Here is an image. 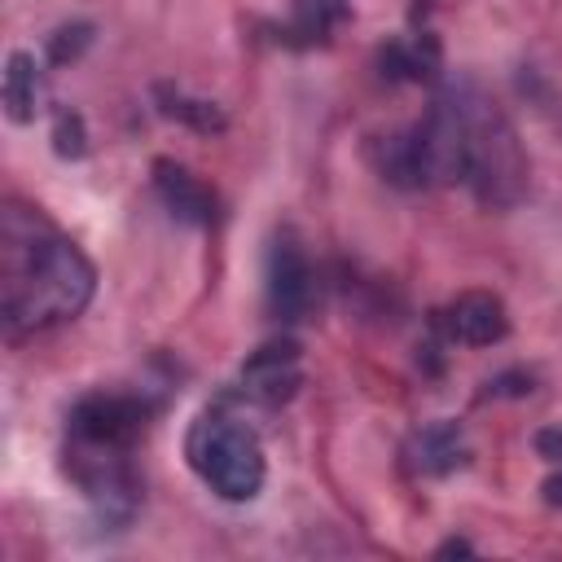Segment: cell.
<instances>
[{
    "label": "cell",
    "mask_w": 562,
    "mask_h": 562,
    "mask_svg": "<svg viewBox=\"0 0 562 562\" xmlns=\"http://www.w3.org/2000/svg\"><path fill=\"white\" fill-rule=\"evenodd\" d=\"M97 268L40 211L9 202L0 211V316L4 334H40L88 307Z\"/></svg>",
    "instance_id": "6da1fadb"
},
{
    "label": "cell",
    "mask_w": 562,
    "mask_h": 562,
    "mask_svg": "<svg viewBox=\"0 0 562 562\" xmlns=\"http://www.w3.org/2000/svg\"><path fill=\"white\" fill-rule=\"evenodd\" d=\"M461 123V184L487 211H509L527 193V154L509 114L474 83H452Z\"/></svg>",
    "instance_id": "7a4b0ae2"
},
{
    "label": "cell",
    "mask_w": 562,
    "mask_h": 562,
    "mask_svg": "<svg viewBox=\"0 0 562 562\" xmlns=\"http://www.w3.org/2000/svg\"><path fill=\"white\" fill-rule=\"evenodd\" d=\"M184 457L189 470L224 501H255L268 474L259 435L224 404L198 413V422L184 435Z\"/></svg>",
    "instance_id": "3957f363"
},
{
    "label": "cell",
    "mask_w": 562,
    "mask_h": 562,
    "mask_svg": "<svg viewBox=\"0 0 562 562\" xmlns=\"http://www.w3.org/2000/svg\"><path fill=\"white\" fill-rule=\"evenodd\" d=\"M136 448L123 443H97V439H75L66 435V474L70 483L88 496L97 518L105 522H127L140 505V474L132 461Z\"/></svg>",
    "instance_id": "277c9868"
},
{
    "label": "cell",
    "mask_w": 562,
    "mask_h": 562,
    "mask_svg": "<svg viewBox=\"0 0 562 562\" xmlns=\"http://www.w3.org/2000/svg\"><path fill=\"white\" fill-rule=\"evenodd\" d=\"M145 426H149V404L127 391H92L66 417V435L97 439V443H123V448H136Z\"/></svg>",
    "instance_id": "5b68a950"
},
{
    "label": "cell",
    "mask_w": 562,
    "mask_h": 562,
    "mask_svg": "<svg viewBox=\"0 0 562 562\" xmlns=\"http://www.w3.org/2000/svg\"><path fill=\"white\" fill-rule=\"evenodd\" d=\"M263 303L272 312V321H303L316 303V277L312 263L303 255V246L290 233H277L268 246V263H263Z\"/></svg>",
    "instance_id": "8992f818"
},
{
    "label": "cell",
    "mask_w": 562,
    "mask_h": 562,
    "mask_svg": "<svg viewBox=\"0 0 562 562\" xmlns=\"http://www.w3.org/2000/svg\"><path fill=\"white\" fill-rule=\"evenodd\" d=\"M303 386V364H299V342L294 338H272L259 351L246 356L237 373V395L263 408H281L299 395Z\"/></svg>",
    "instance_id": "52a82bcc"
},
{
    "label": "cell",
    "mask_w": 562,
    "mask_h": 562,
    "mask_svg": "<svg viewBox=\"0 0 562 562\" xmlns=\"http://www.w3.org/2000/svg\"><path fill=\"white\" fill-rule=\"evenodd\" d=\"M435 325L448 342H461V347H492L509 334V312L496 294L487 290H465L457 294L443 312H435Z\"/></svg>",
    "instance_id": "ba28073f"
},
{
    "label": "cell",
    "mask_w": 562,
    "mask_h": 562,
    "mask_svg": "<svg viewBox=\"0 0 562 562\" xmlns=\"http://www.w3.org/2000/svg\"><path fill=\"white\" fill-rule=\"evenodd\" d=\"M154 189H158L162 206H167L176 220L198 224V228L215 224V193H211L184 162H176V158H158V162H154Z\"/></svg>",
    "instance_id": "9c48e42d"
},
{
    "label": "cell",
    "mask_w": 562,
    "mask_h": 562,
    "mask_svg": "<svg viewBox=\"0 0 562 562\" xmlns=\"http://www.w3.org/2000/svg\"><path fill=\"white\" fill-rule=\"evenodd\" d=\"M404 457H408L413 474H452L457 465H465L470 448H465V435L457 422H430L408 439Z\"/></svg>",
    "instance_id": "30bf717a"
},
{
    "label": "cell",
    "mask_w": 562,
    "mask_h": 562,
    "mask_svg": "<svg viewBox=\"0 0 562 562\" xmlns=\"http://www.w3.org/2000/svg\"><path fill=\"white\" fill-rule=\"evenodd\" d=\"M48 101V83H44V66L31 53H9L4 61V114L13 123H35V114H44Z\"/></svg>",
    "instance_id": "8fae6325"
},
{
    "label": "cell",
    "mask_w": 562,
    "mask_h": 562,
    "mask_svg": "<svg viewBox=\"0 0 562 562\" xmlns=\"http://www.w3.org/2000/svg\"><path fill=\"white\" fill-rule=\"evenodd\" d=\"M347 18H351V0H294V9H290V18H285L277 40L290 44V48H316Z\"/></svg>",
    "instance_id": "7c38bea8"
},
{
    "label": "cell",
    "mask_w": 562,
    "mask_h": 562,
    "mask_svg": "<svg viewBox=\"0 0 562 562\" xmlns=\"http://www.w3.org/2000/svg\"><path fill=\"white\" fill-rule=\"evenodd\" d=\"M378 70L386 79H435L439 75V40L430 31H413L404 40H391L378 48Z\"/></svg>",
    "instance_id": "4fadbf2b"
},
{
    "label": "cell",
    "mask_w": 562,
    "mask_h": 562,
    "mask_svg": "<svg viewBox=\"0 0 562 562\" xmlns=\"http://www.w3.org/2000/svg\"><path fill=\"white\" fill-rule=\"evenodd\" d=\"M154 101H158V110H162L167 119H176V123H184V127H193V132H202V136L228 127V119H224V110H220L215 101L189 97V92H180V88H171V83H158V88H154Z\"/></svg>",
    "instance_id": "5bb4252c"
},
{
    "label": "cell",
    "mask_w": 562,
    "mask_h": 562,
    "mask_svg": "<svg viewBox=\"0 0 562 562\" xmlns=\"http://www.w3.org/2000/svg\"><path fill=\"white\" fill-rule=\"evenodd\" d=\"M92 44V22H66V26H57L53 35H48V61L53 66H66V61H75L83 48Z\"/></svg>",
    "instance_id": "9a60e30c"
},
{
    "label": "cell",
    "mask_w": 562,
    "mask_h": 562,
    "mask_svg": "<svg viewBox=\"0 0 562 562\" xmlns=\"http://www.w3.org/2000/svg\"><path fill=\"white\" fill-rule=\"evenodd\" d=\"M53 149H57V158H83L88 154V127L75 110L53 114Z\"/></svg>",
    "instance_id": "2e32d148"
},
{
    "label": "cell",
    "mask_w": 562,
    "mask_h": 562,
    "mask_svg": "<svg viewBox=\"0 0 562 562\" xmlns=\"http://www.w3.org/2000/svg\"><path fill=\"white\" fill-rule=\"evenodd\" d=\"M531 391V373H501L487 382L483 395H527Z\"/></svg>",
    "instance_id": "e0dca14e"
},
{
    "label": "cell",
    "mask_w": 562,
    "mask_h": 562,
    "mask_svg": "<svg viewBox=\"0 0 562 562\" xmlns=\"http://www.w3.org/2000/svg\"><path fill=\"white\" fill-rule=\"evenodd\" d=\"M536 452H540L544 461L562 465V426H544V430H536Z\"/></svg>",
    "instance_id": "ac0fdd59"
},
{
    "label": "cell",
    "mask_w": 562,
    "mask_h": 562,
    "mask_svg": "<svg viewBox=\"0 0 562 562\" xmlns=\"http://www.w3.org/2000/svg\"><path fill=\"white\" fill-rule=\"evenodd\" d=\"M540 492H544V501H549V505H562V474H549Z\"/></svg>",
    "instance_id": "d6986e66"
},
{
    "label": "cell",
    "mask_w": 562,
    "mask_h": 562,
    "mask_svg": "<svg viewBox=\"0 0 562 562\" xmlns=\"http://www.w3.org/2000/svg\"><path fill=\"white\" fill-rule=\"evenodd\" d=\"M448 553H470V544H465V540H448V544H439V558H448Z\"/></svg>",
    "instance_id": "ffe728a7"
}]
</instances>
